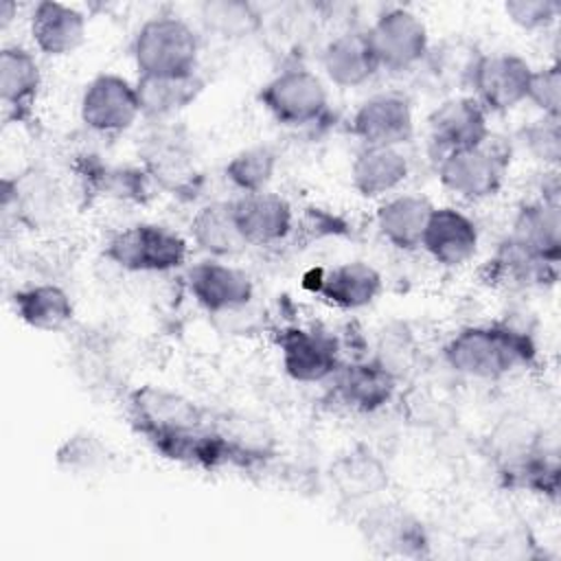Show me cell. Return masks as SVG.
I'll list each match as a JSON object with an SVG mask.
<instances>
[{
  "label": "cell",
  "instance_id": "obj_23",
  "mask_svg": "<svg viewBox=\"0 0 561 561\" xmlns=\"http://www.w3.org/2000/svg\"><path fill=\"white\" fill-rule=\"evenodd\" d=\"M434 204L425 195L399 193L386 197L375 213L377 232L397 250L410 252L421 248V239Z\"/></svg>",
  "mask_w": 561,
  "mask_h": 561
},
{
  "label": "cell",
  "instance_id": "obj_6",
  "mask_svg": "<svg viewBox=\"0 0 561 561\" xmlns=\"http://www.w3.org/2000/svg\"><path fill=\"white\" fill-rule=\"evenodd\" d=\"M261 107L285 127H311L329 112V92L324 81L302 68H285L267 79L259 90Z\"/></svg>",
  "mask_w": 561,
  "mask_h": 561
},
{
  "label": "cell",
  "instance_id": "obj_25",
  "mask_svg": "<svg viewBox=\"0 0 561 561\" xmlns=\"http://www.w3.org/2000/svg\"><path fill=\"white\" fill-rule=\"evenodd\" d=\"M42 90V68L24 46H4L0 53V99L7 116L24 121Z\"/></svg>",
  "mask_w": 561,
  "mask_h": 561
},
{
  "label": "cell",
  "instance_id": "obj_15",
  "mask_svg": "<svg viewBox=\"0 0 561 561\" xmlns=\"http://www.w3.org/2000/svg\"><path fill=\"white\" fill-rule=\"evenodd\" d=\"M333 379L335 397L355 412H377L388 405L397 392L399 377L377 357L340 364Z\"/></svg>",
  "mask_w": 561,
  "mask_h": 561
},
{
  "label": "cell",
  "instance_id": "obj_21",
  "mask_svg": "<svg viewBox=\"0 0 561 561\" xmlns=\"http://www.w3.org/2000/svg\"><path fill=\"white\" fill-rule=\"evenodd\" d=\"M327 79L337 88H362L381 70L370 50L366 31L348 28L327 42L320 55Z\"/></svg>",
  "mask_w": 561,
  "mask_h": 561
},
{
  "label": "cell",
  "instance_id": "obj_35",
  "mask_svg": "<svg viewBox=\"0 0 561 561\" xmlns=\"http://www.w3.org/2000/svg\"><path fill=\"white\" fill-rule=\"evenodd\" d=\"M559 121L561 118L541 116L519 129V142L524 145L528 156L548 169H557L559 158H561V125H559Z\"/></svg>",
  "mask_w": 561,
  "mask_h": 561
},
{
  "label": "cell",
  "instance_id": "obj_12",
  "mask_svg": "<svg viewBox=\"0 0 561 561\" xmlns=\"http://www.w3.org/2000/svg\"><path fill=\"white\" fill-rule=\"evenodd\" d=\"M186 287L193 300L213 316L245 309L254 298L252 276L224 259H204L186 270Z\"/></svg>",
  "mask_w": 561,
  "mask_h": 561
},
{
  "label": "cell",
  "instance_id": "obj_32",
  "mask_svg": "<svg viewBox=\"0 0 561 561\" xmlns=\"http://www.w3.org/2000/svg\"><path fill=\"white\" fill-rule=\"evenodd\" d=\"M368 537L399 554H416L425 546L421 524L401 511H379L368 517Z\"/></svg>",
  "mask_w": 561,
  "mask_h": 561
},
{
  "label": "cell",
  "instance_id": "obj_13",
  "mask_svg": "<svg viewBox=\"0 0 561 561\" xmlns=\"http://www.w3.org/2000/svg\"><path fill=\"white\" fill-rule=\"evenodd\" d=\"M140 160L156 186L173 195H191L197 188L199 171L193 149L175 127L153 129L142 142Z\"/></svg>",
  "mask_w": 561,
  "mask_h": 561
},
{
  "label": "cell",
  "instance_id": "obj_33",
  "mask_svg": "<svg viewBox=\"0 0 561 561\" xmlns=\"http://www.w3.org/2000/svg\"><path fill=\"white\" fill-rule=\"evenodd\" d=\"M331 478L346 497H366L386 486V471L368 451L342 456L333 465Z\"/></svg>",
  "mask_w": 561,
  "mask_h": 561
},
{
  "label": "cell",
  "instance_id": "obj_16",
  "mask_svg": "<svg viewBox=\"0 0 561 561\" xmlns=\"http://www.w3.org/2000/svg\"><path fill=\"white\" fill-rule=\"evenodd\" d=\"M480 245L476 221L456 206H434L421 248L443 267H460L469 263Z\"/></svg>",
  "mask_w": 561,
  "mask_h": 561
},
{
  "label": "cell",
  "instance_id": "obj_11",
  "mask_svg": "<svg viewBox=\"0 0 561 561\" xmlns=\"http://www.w3.org/2000/svg\"><path fill=\"white\" fill-rule=\"evenodd\" d=\"M533 70L535 68L522 55L482 53L471 79V96L486 114L511 112L526 101Z\"/></svg>",
  "mask_w": 561,
  "mask_h": 561
},
{
  "label": "cell",
  "instance_id": "obj_7",
  "mask_svg": "<svg viewBox=\"0 0 561 561\" xmlns=\"http://www.w3.org/2000/svg\"><path fill=\"white\" fill-rule=\"evenodd\" d=\"M366 37L379 70L388 72L419 68L432 46L425 22L405 7L383 9L366 28Z\"/></svg>",
  "mask_w": 561,
  "mask_h": 561
},
{
  "label": "cell",
  "instance_id": "obj_4",
  "mask_svg": "<svg viewBox=\"0 0 561 561\" xmlns=\"http://www.w3.org/2000/svg\"><path fill=\"white\" fill-rule=\"evenodd\" d=\"M131 57L138 77L197 75L199 35L178 15H153L134 33Z\"/></svg>",
  "mask_w": 561,
  "mask_h": 561
},
{
  "label": "cell",
  "instance_id": "obj_34",
  "mask_svg": "<svg viewBox=\"0 0 561 561\" xmlns=\"http://www.w3.org/2000/svg\"><path fill=\"white\" fill-rule=\"evenodd\" d=\"M110 458V447L92 432H77L68 436L55 451L57 467L72 476L96 473L107 467Z\"/></svg>",
  "mask_w": 561,
  "mask_h": 561
},
{
  "label": "cell",
  "instance_id": "obj_3",
  "mask_svg": "<svg viewBox=\"0 0 561 561\" xmlns=\"http://www.w3.org/2000/svg\"><path fill=\"white\" fill-rule=\"evenodd\" d=\"M513 147L506 138L489 134L480 145L449 151L438 158L436 175L445 191L465 202H484L500 193L508 175Z\"/></svg>",
  "mask_w": 561,
  "mask_h": 561
},
{
  "label": "cell",
  "instance_id": "obj_5",
  "mask_svg": "<svg viewBox=\"0 0 561 561\" xmlns=\"http://www.w3.org/2000/svg\"><path fill=\"white\" fill-rule=\"evenodd\" d=\"M103 254L125 272L164 274L186 263L188 241L169 226L140 221L112 234Z\"/></svg>",
  "mask_w": 561,
  "mask_h": 561
},
{
  "label": "cell",
  "instance_id": "obj_26",
  "mask_svg": "<svg viewBox=\"0 0 561 561\" xmlns=\"http://www.w3.org/2000/svg\"><path fill=\"white\" fill-rule=\"evenodd\" d=\"M15 316L35 331H64L75 318V305L68 291L55 283H35L20 287L13 298Z\"/></svg>",
  "mask_w": 561,
  "mask_h": 561
},
{
  "label": "cell",
  "instance_id": "obj_1",
  "mask_svg": "<svg viewBox=\"0 0 561 561\" xmlns=\"http://www.w3.org/2000/svg\"><path fill=\"white\" fill-rule=\"evenodd\" d=\"M127 416L136 434L167 460L208 471L228 465L210 414L178 390L153 383L131 390Z\"/></svg>",
  "mask_w": 561,
  "mask_h": 561
},
{
  "label": "cell",
  "instance_id": "obj_17",
  "mask_svg": "<svg viewBox=\"0 0 561 561\" xmlns=\"http://www.w3.org/2000/svg\"><path fill=\"white\" fill-rule=\"evenodd\" d=\"M230 204L248 245H276L294 230V208L278 193H245L230 199Z\"/></svg>",
  "mask_w": 561,
  "mask_h": 561
},
{
  "label": "cell",
  "instance_id": "obj_38",
  "mask_svg": "<svg viewBox=\"0 0 561 561\" xmlns=\"http://www.w3.org/2000/svg\"><path fill=\"white\" fill-rule=\"evenodd\" d=\"M18 13V4L11 0H2L0 2V24L7 26L11 22V18Z\"/></svg>",
  "mask_w": 561,
  "mask_h": 561
},
{
  "label": "cell",
  "instance_id": "obj_37",
  "mask_svg": "<svg viewBox=\"0 0 561 561\" xmlns=\"http://www.w3.org/2000/svg\"><path fill=\"white\" fill-rule=\"evenodd\" d=\"M506 18L524 31H546L561 13V4L554 0H508L504 2Z\"/></svg>",
  "mask_w": 561,
  "mask_h": 561
},
{
  "label": "cell",
  "instance_id": "obj_18",
  "mask_svg": "<svg viewBox=\"0 0 561 561\" xmlns=\"http://www.w3.org/2000/svg\"><path fill=\"white\" fill-rule=\"evenodd\" d=\"M313 294L322 296L329 305L346 311L373 305L381 289V272L366 261H346L329 270H318L313 280H307Z\"/></svg>",
  "mask_w": 561,
  "mask_h": 561
},
{
  "label": "cell",
  "instance_id": "obj_20",
  "mask_svg": "<svg viewBox=\"0 0 561 561\" xmlns=\"http://www.w3.org/2000/svg\"><path fill=\"white\" fill-rule=\"evenodd\" d=\"M88 35L85 15L70 4L42 0L31 13V39L46 57H66L79 50Z\"/></svg>",
  "mask_w": 561,
  "mask_h": 561
},
{
  "label": "cell",
  "instance_id": "obj_14",
  "mask_svg": "<svg viewBox=\"0 0 561 561\" xmlns=\"http://www.w3.org/2000/svg\"><path fill=\"white\" fill-rule=\"evenodd\" d=\"M427 138L436 156L480 145L489 134L486 110L467 94H451L443 99L427 114Z\"/></svg>",
  "mask_w": 561,
  "mask_h": 561
},
{
  "label": "cell",
  "instance_id": "obj_28",
  "mask_svg": "<svg viewBox=\"0 0 561 561\" xmlns=\"http://www.w3.org/2000/svg\"><path fill=\"white\" fill-rule=\"evenodd\" d=\"M204 90L199 75L188 77H138L136 92L140 112L153 123H164L193 105Z\"/></svg>",
  "mask_w": 561,
  "mask_h": 561
},
{
  "label": "cell",
  "instance_id": "obj_27",
  "mask_svg": "<svg viewBox=\"0 0 561 561\" xmlns=\"http://www.w3.org/2000/svg\"><path fill=\"white\" fill-rule=\"evenodd\" d=\"M191 237L208 259L226 261L248 248L230 202H208L199 206L191 219Z\"/></svg>",
  "mask_w": 561,
  "mask_h": 561
},
{
  "label": "cell",
  "instance_id": "obj_30",
  "mask_svg": "<svg viewBox=\"0 0 561 561\" xmlns=\"http://www.w3.org/2000/svg\"><path fill=\"white\" fill-rule=\"evenodd\" d=\"M278 167V153L270 145H250L237 151L224 167V178L239 193L267 191Z\"/></svg>",
  "mask_w": 561,
  "mask_h": 561
},
{
  "label": "cell",
  "instance_id": "obj_24",
  "mask_svg": "<svg viewBox=\"0 0 561 561\" xmlns=\"http://www.w3.org/2000/svg\"><path fill=\"white\" fill-rule=\"evenodd\" d=\"M210 423L226 449L228 465L250 467L272 458L276 451V438L270 425L250 414L224 412L210 416Z\"/></svg>",
  "mask_w": 561,
  "mask_h": 561
},
{
  "label": "cell",
  "instance_id": "obj_29",
  "mask_svg": "<svg viewBox=\"0 0 561 561\" xmlns=\"http://www.w3.org/2000/svg\"><path fill=\"white\" fill-rule=\"evenodd\" d=\"M480 57L482 50L473 42L465 37H447L440 44L430 46L421 66H425L427 75L436 85H440V90L460 92L471 88Z\"/></svg>",
  "mask_w": 561,
  "mask_h": 561
},
{
  "label": "cell",
  "instance_id": "obj_10",
  "mask_svg": "<svg viewBox=\"0 0 561 561\" xmlns=\"http://www.w3.org/2000/svg\"><path fill=\"white\" fill-rule=\"evenodd\" d=\"M280 364L298 383H320L340 368L337 337L318 327H285L276 337Z\"/></svg>",
  "mask_w": 561,
  "mask_h": 561
},
{
  "label": "cell",
  "instance_id": "obj_36",
  "mask_svg": "<svg viewBox=\"0 0 561 561\" xmlns=\"http://www.w3.org/2000/svg\"><path fill=\"white\" fill-rule=\"evenodd\" d=\"M526 101H530L541 116L561 118V68L557 61L533 70Z\"/></svg>",
  "mask_w": 561,
  "mask_h": 561
},
{
  "label": "cell",
  "instance_id": "obj_31",
  "mask_svg": "<svg viewBox=\"0 0 561 561\" xmlns=\"http://www.w3.org/2000/svg\"><path fill=\"white\" fill-rule=\"evenodd\" d=\"M199 20L206 31L224 39L252 35L261 24V13L254 4L241 0H208L199 7Z\"/></svg>",
  "mask_w": 561,
  "mask_h": 561
},
{
  "label": "cell",
  "instance_id": "obj_19",
  "mask_svg": "<svg viewBox=\"0 0 561 561\" xmlns=\"http://www.w3.org/2000/svg\"><path fill=\"white\" fill-rule=\"evenodd\" d=\"M508 243L546 263H559L561 254V208L559 202L533 199L517 208Z\"/></svg>",
  "mask_w": 561,
  "mask_h": 561
},
{
  "label": "cell",
  "instance_id": "obj_22",
  "mask_svg": "<svg viewBox=\"0 0 561 561\" xmlns=\"http://www.w3.org/2000/svg\"><path fill=\"white\" fill-rule=\"evenodd\" d=\"M410 175L401 147H362L351 162V186L366 199L390 197Z\"/></svg>",
  "mask_w": 561,
  "mask_h": 561
},
{
  "label": "cell",
  "instance_id": "obj_2",
  "mask_svg": "<svg viewBox=\"0 0 561 561\" xmlns=\"http://www.w3.org/2000/svg\"><path fill=\"white\" fill-rule=\"evenodd\" d=\"M443 357L462 377L495 381L530 366L537 357V344L530 333L513 324H471L445 342Z\"/></svg>",
  "mask_w": 561,
  "mask_h": 561
},
{
  "label": "cell",
  "instance_id": "obj_9",
  "mask_svg": "<svg viewBox=\"0 0 561 561\" xmlns=\"http://www.w3.org/2000/svg\"><path fill=\"white\" fill-rule=\"evenodd\" d=\"M348 123L362 147H401L414 136V107L399 90L375 92L357 105Z\"/></svg>",
  "mask_w": 561,
  "mask_h": 561
},
{
  "label": "cell",
  "instance_id": "obj_8",
  "mask_svg": "<svg viewBox=\"0 0 561 561\" xmlns=\"http://www.w3.org/2000/svg\"><path fill=\"white\" fill-rule=\"evenodd\" d=\"M79 116L92 134H125L142 116L136 83L116 72H101L92 77L81 92Z\"/></svg>",
  "mask_w": 561,
  "mask_h": 561
}]
</instances>
